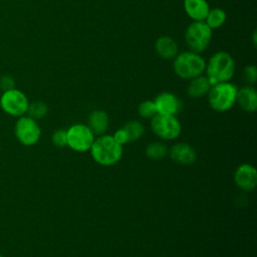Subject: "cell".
<instances>
[{"mask_svg": "<svg viewBox=\"0 0 257 257\" xmlns=\"http://www.w3.org/2000/svg\"><path fill=\"white\" fill-rule=\"evenodd\" d=\"M89 153L92 160L99 166L111 167L118 163L122 157V146L118 145L109 135H102L95 138Z\"/></svg>", "mask_w": 257, "mask_h": 257, "instance_id": "obj_1", "label": "cell"}, {"mask_svg": "<svg viewBox=\"0 0 257 257\" xmlns=\"http://www.w3.org/2000/svg\"><path fill=\"white\" fill-rule=\"evenodd\" d=\"M235 60L227 51L215 52L206 62L205 73L211 85L227 82L232 79L235 73Z\"/></svg>", "mask_w": 257, "mask_h": 257, "instance_id": "obj_2", "label": "cell"}, {"mask_svg": "<svg viewBox=\"0 0 257 257\" xmlns=\"http://www.w3.org/2000/svg\"><path fill=\"white\" fill-rule=\"evenodd\" d=\"M206 61L200 53L188 50L178 53L173 62L174 72L182 79L190 80L205 72Z\"/></svg>", "mask_w": 257, "mask_h": 257, "instance_id": "obj_3", "label": "cell"}, {"mask_svg": "<svg viewBox=\"0 0 257 257\" xmlns=\"http://www.w3.org/2000/svg\"><path fill=\"white\" fill-rule=\"evenodd\" d=\"M237 90L238 87L231 81L211 85L207 93L210 107L217 112L228 111L236 103Z\"/></svg>", "mask_w": 257, "mask_h": 257, "instance_id": "obj_4", "label": "cell"}, {"mask_svg": "<svg viewBox=\"0 0 257 257\" xmlns=\"http://www.w3.org/2000/svg\"><path fill=\"white\" fill-rule=\"evenodd\" d=\"M212 38V29L204 21H193L185 31V41L191 51L201 53L206 50Z\"/></svg>", "mask_w": 257, "mask_h": 257, "instance_id": "obj_5", "label": "cell"}, {"mask_svg": "<svg viewBox=\"0 0 257 257\" xmlns=\"http://www.w3.org/2000/svg\"><path fill=\"white\" fill-rule=\"evenodd\" d=\"M151 130L162 141H174L182 132V124L177 115L156 114L151 119Z\"/></svg>", "mask_w": 257, "mask_h": 257, "instance_id": "obj_6", "label": "cell"}, {"mask_svg": "<svg viewBox=\"0 0 257 257\" xmlns=\"http://www.w3.org/2000/svg\"><path fill=\"white\" fill-rule=\"evenodd\" d=\"M67 147L76 153L89 152L95 136L84 123H74L66 130Z\"/></svg>", "mask_w": 257, "mask_h": 257, "instance_id": "obj_7", "label": "cell"}, {"mask_svg": "<svg viewBox=\"0 0 257 257\" xmlns=\"http://www.w3.org/2000/svg\"><path fill=\"white\" fill-rule=\"evenodd\" d=\"M0 105L8 114L13 116H22L27 112L29 101L22 91L11 88L4 90L0 98Z\"/></svg>", "mask_w": 257, "mask_h": 257, "instance_id": "obj_8", "label": "cell"}, {"mask_svg": "<svg viewBox=\"0 0 257 257\" xmlns=\"http://www.w3.org/2000/svg\"><path fill=\"white\" fill-rule=\"evenodd\" d=\"M15 136L22 145L33 146L39 141L41 137V130L36 119L28 115H22L16 121Z\"/></svg>", "mask_w": 257, "mask_h": 257, "instance_id": "obj_9", "label": "cell"}, {"mask_svg": "<svg viewBox=\"0 0 257 257\" xmlns=\"http://www.w3.org/2000/svg\"><path fill=\"white\" fill-rule=\"evenodd\" d=\"M233 180L240 190L244 192H251L257 186V171L254 166L243 163L236 168Z\"/></svg>", "mask_w": 257, "mask_h": 257, "instance_id": "obj_10", "label": "cell"}, {"mask_svg": "<svg viewBox=\"0 0 257 257\" xmlns=\"http://www.w3.org/2000/svg\"><path fill=\"white\" fill-rule=\"evenodd\" d=\"M154 102L160 114L177 115L181 112L183 107L181 99L176 94L169 91L159 93L154 99Z\"/></svg>", "mask_w": 257, "mask_h": 257, "instance_id": "obj_11", "label": "cell"}, {"mask_svg": "<svg viewBox=\"0 0 257 257\" xmlns=\"http://www.w3.org/2000/svg\"><path fill=\"white\" fill-rule=\"evenodd\" d=\"M169 157L171 160L182 166L193 165L197 160L196 150L187 143H176L169 149Z\"/></svg>", "mask_w": 257, "mask_h": 257, "instance_id": "obj_12", "label": "cell"}, {"mask_svg": "<svg viewBox=\"0 0 257 257\" xmlns=\"http://www.w3.org/2000/svg\"><path fill=\"white\" fill-rule=\"evenodd\" d=\"M236 103L246 112H254L257 109V91L251 85L238 88Z\"/></svg>", "mask_w": 257, "mask_h": 257, "instance_id": "obj_13", "label": "cell"}, {"mask_svg": "<svg viewBox=\"0 0 257 257\" xmlns=\"http://www.w3.org/2000/svg\"><path fill=\"white\" fill-rule=\"evenodd\" d=\"M86 124L95 137L102 136L108 130L109 116L107 112L102 109H94L88 114Z\"/></svg>", "mask_w": 257, "mask_h": 257, "instance_id": "obj_14", "label": "cell"}, {"mask_svg": "<svg viewBox=\"0 0 257 257\" xmlns=\"http://www.w3.org/2000/svg\"><path fill=\"white\" fill-rule=\"evenodd\" d=\"M184 10L193 21H204L210 5L207 0H184Z\"/></svg>", "mask_w": 257, "mask_h": 257, "instance_id": "obj_15", "label": "cell"}, {"mask_svg": "<svg viewBox=\"0 0 257 257\" xmlns=\"http://www.w3.org/2000/svg\"><path fill=\"white\" fill-rule=\"evenodd\" d=\"M158 55L164 59H174L178 54V43L170 36H161L157 39L155 44Z\"/></svg>", "mask_w": 257, "mask_h": 257, "instance_id": "obj_16", "label": "cell"}, {"mask_svg": "<svg viewBox=\"0 0 257 257\" xmlns=\"http://www.w3.org/2000/svg\"><path fill=\"white\" fill-rule=\"evenodd\" d=\"M211 83L206 75H199L189 80L187 85V93L192 98H200L209 92Z\"/></svg>", "mask_w": 257, "mask_h": 257, "instance_id": "obj_17", "label": "cell"}, {"mask_svg": "<svg viewBox=\"0 0 257 257\" xmlns=\"http://www.w3.org/2000/svg\"><path fill=\"white\" fill-rule=\"evenodd\" d=\"M169 149L162 141L150 143L145 150V154L148 159L152 161H161L168 156Z\"/></svg>", "mask_w": 257, "mask_h": 257, "instance_id": "obj_18", "label": "cell"}, {"mask_svg": "<svg viewBox=\"0 0 257 257\" xmlns=\"http://www.w3.org/2000/svg\"><path fill=\"white\" fill-rule=\"evenodd\" d=\"M227 19V14L225 10L219 7L210 8L204 22L213 30L222 27Z\"/></svg>", "mask_w": 257, "mask_h": 257, "instance_id": "obj_19", "label": "cell"}, {"mask_svg": "<svg viewBox=\"0 0 257 257\" xmlns=\"http://www.w3.org/2000/svg\"><path fill=\"white\" fill-rule=\"evenodd\" d=\"M122 127L127 135L128 143H135L139 141L145 133V127L143 123L140 120H136V119L127 121Z\"/></svg>", "mask_w": 257, "mask_h": 257, "instance_id": "obj_20", "label": "cell"}, {"mask_svg": "<svg viewBox=\"0 0 257 257\" xmlns=\"http://www.w3.org/2000/svg\"><path fill=\"white\" fill-rule=\"evenodd\" d=\"M138 112L141 117L146 119H152L156 114H158V110L154 100L147 99L142 101L138 106Z\"/></svg>", "mask_w": 257, "mask_h": 257, "instance_id": "obj_21", "label": "cell"}, {"mask_svg": "<svg viewBox=\"0 0 257 257\" xmlns=\"http://www.w3.org/2000/svg\"><path fill=\"white\" fill-rule=\"evenodd\" d=\"M47 111H48V107L42 101H34L32 103H29L28 109H27L28 116L34 119L42 118L43 116L46 115Z\"/></svg>", "mask_w": 257, "mask_h": 257, "instance_id": "obj_22", "label": "cell"}, {"mask_svg": "<svg viewBox=\"0 0 257 257\" xmlns=\"http://www.w3.org/2000/svg\"><path fill=\"white\" fill-rule=\"evenodd\" d=\"M52 143L57 148H63L67 146V136H66V130L59 128L53 132L51 137Z\"/></svg>", "mask_w": 257, "mask_h": 257, "instance_id": "obj_23", "label": "cell"}, {"mask_svg": "<svg viewBox=\"0 0 257 257\" xmlns=\"http://www.w3.org/2000/svg\"><path fill=\"white\" fill-rule=\"evenodd\" d=\"M244 80L248 83V85H252L255 83L257 79V68L255 65H247L243 70Z\"/></svg>", "mask_w": 257, "mask_h": 257, "instance_id": "obj_24", "label": "cell"}, {"mask_svg": "<svg viewBox=\"0 0 257 257\" xmlns=\"http://www.w3.org/2000/svg\"><path fill=\"white\" fill-rule=\"evenodd\" d=\"M113 140L120 146L123 147V145L128 143V139H127V135L125 133V131L123 130V127H120L118 130H116L113 135H112Z\"/></svg>", "mask_w": 257, "mask_h": 257, "instance_id": "obj_25", "label": "cell"}, {"mask_svg": "<svg viewBox=\"0 0 257 257\" xmlns=\"http://www.w3.org/2000/svg\"><path fill=\"white\" fill-rule=\"evenodd\" d=\"M13 85H14V81H13V79H12L11 77H9V76H4V78L1 80V87H2L4 90L13 88Z\"/></svg>", "mask_w": 257, "mask_h": 257, "instance_id": "obj_26", "label": "cell"}, {"mask_svg": "<svg viewBox=\"0 0 257 257\" xmlns=\"http://www.w3.org/2000/svg\"><path fill=\"white\" fill-rule=\"evenodd\" d=\"M0 257H3V256H2V255H1V254H0Z\"/></svg>", "mask_w": 257, "mask_h": 257, "instance_id": "obj_27", "label": "cell"}]
</instances>
